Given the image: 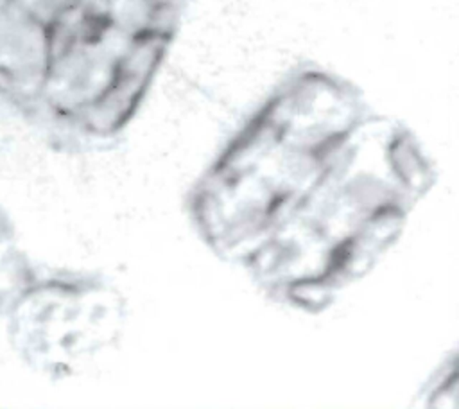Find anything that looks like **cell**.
Masks as SVG:
<instances>
[{"instance_id": "7a4b0ae2", "label": "cell", "mask_w": 459, "mask_h": 409, "mask_svg": "<svg viewBox=\"0 0 459 409\" xmlns=\"http://www.w3.org/2000/svg\"><path fill=\"white\" fill-rule=\"evenodd\" d=\"M185 0H0V93L59 129L117 136L178 34Z\"/></svg>"}, {"instance_id": "6da1fadb", "label": "cell", "mask_w": 459, "mask_h": 409, "mask_svg": "<svg viewBox=\"0 0 459 409\" xmlns=\"http://www.w3.org/2000/svg\"><path fill=\"white\" fill-rule=\"evenodd\" d=\"M436 172L411 129L342 77L285 79L190 197L204 244L273 300L321 312L396 244Z\"/></svg>"}]
</instances>
